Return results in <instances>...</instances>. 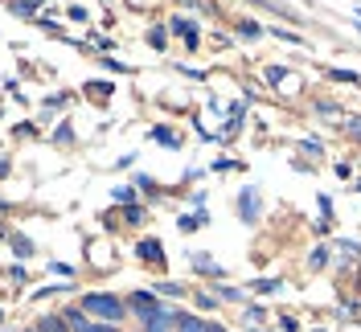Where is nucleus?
I'll list each match as a JSON object with an SVG mask.
<instances>
[{"label":"nucleus","mask_w":361,"mask_h":332,"mask_svg":"<svg viewBox=\"0 0 361 332\" xmlns=\"http://www.w3.org/2000/svg\"><path fill=\"white\" fill-rule=\"evenodd\" d=\"M82 312L99 316V324H123L128 320V304L119 295H111V291H90L87 300H82Z\"/></svg>","instance_id":"f257e3e1"},{"label":"nucleus","mask_w":361,"mask_h":332,"mask_svg":"<svg viewBox=\"0 0 361 332\" xmlns=\"http://www.w3.org/2000/svg\"><path fill=\"white\" fill-rule=\"evenodd\" d=\"M177 320H180L177 308H164V304H160L148 320H140V332H177Z\"/></svg>","instance_id":"f03ea898"},{"label":"nucleus","mask_w":361,"mask_h":332,"mask_svg":"<svg viewBox=\"0 0 361 332\" xmlns=\"http://www.w3.org/2000/svg\"><path fill=\"white\" fill-rule=\"evenodd\" d=\"M177 332H226V328L222 324H209V320H202V316H180Z\"/></svg>","instance_id":"7ed1b4c3"},{"label":"nucleus","mask_w":361,"mask_h":332,"mask_svg":"<svg viewBox=\"0 0 361 332\" xmlns=\"http://www.w3.org/2000/svg\"><path fill=\"white\" fill-rule=\"evenodd\" d=\"M157 308H160L157 295H148V291H135V295H132V312L140 316V320H148V316H152Z\"/></svg>","instance_id":"20e7f679"},{"label":"nucleus","mask_w":361,"mask_h":332,"mask_svg":"<svg viewBox=\"0 0 361 332\" xmlns=\"http://www.w3.org/2000/svg\"><path fill=\"white\" fill-rule=\"evenodd\" d=\"M62 320H66V328H74V332H87L90 328V320H87V312H82V308H66V312H62Z\"/></svg>","instance_id":"39448f33"},{"label":"nucleus","mask_w":361,"mask_h":332,"mask_svg":"<svg viewBox=\"0 0 361 332\" xmlns=\"http://www.w3.org/2000/svg\"><path fill=\"white\" fill-rule=\"evenodd\" d=\"M173 29H177V33H185V42L197 49V29H193V21H189V17H177V21H173Z\"/></svg>","instance_id":"423d86ee"},{"label":"nucleus","mask_w":361,"mask_h":332,"mask_svg":"<svg viewBox=\"0 0 361 332\" xmlns=\"http://www.w3.org/2000/svg\"><path fill=\"white\" fill-rule=\"evenodd\" d=\"M37 332H70V328H66V320H62V316H42Z\"/></svg>","instance_id":"0eeeda50"},{"label":"nucleus","mask_w":361,"mask_h":332,"mask_svg":"<svg viewBox=\"0 0 361 332\" xmlns=\"http://www.w3.org/2000/svg\"><path fill=\"white\" fill-rule=\"evenodd\" d=\"M255 205H259V201H255V189L247 185V189H243V218L247 221H255Z\"/></svg>","instance_id":"6e6552de"},{"label":"nucleus","mask_w":361,"mask_h":332,"mask_svg":"<svg viewBox=\"0 0 361 332\" xmlns=\"http://www.w3.org/2000/svg\"><path fill=\"white\" fill-rule=\"evenodd\" d=\"M140 259H144V263H157V259H160V242H152V238H148V242H140Z\"/></svg>","instance_id":"1a4fd4ad"},{"label":"nucleus","mask_w":361,"mask_h":332,"mask_svg":"<svg viewBox=\"0 0 361 332\" xmlns=\"http://www.w3.org/2000/svg\"><path fill=\"white\" fill-rule=\"evenodd\" d=\"M329 78H337V82H357V74H353V70H333Z\"/></svg>","instance_id":"9d476101"},{"label":"nucleus","mask_w":361,"mask_h":332,"mask_svg":"<svg viewBox=\"0 0 361 332\" xmlns=\"http://www.w3.org/2000/svg\"><path fill=\"white\" fill-rule=\"evenodd\" d=\"M87 332H123V328H119V324H99V320H90Z\"/></svg>","instance_id":"9b49d317"},{"label":"nucleus","mask_w":361,"mask_h":332,"mask_svg":"<svg viewBox=\"0 0 361 332\" xmlns=\"http://www.w3.org/2000/svg\"><path fill=\"white\" fill-rule=\"evenodd\" d=\"M25 332H37V328H25Z\"/></svg>","instance_id":"f8f14e48"}]
</instances>
